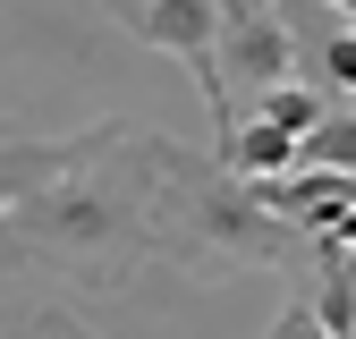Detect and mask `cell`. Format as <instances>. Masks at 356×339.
<instances>
[{"label": "cell", "mask_w": 356, "mask_h": 339, "mask_svg": "<svg viewBox=\"0 0 356 339\" xmlns=\"http://www.w3.org/2000/svg\"><path fill=\"white\" fill-rule=\"evenodd\" d=\"M153 254H170L195 280H229V272H289L314 254V238L297 221H280V212H263L254 179H238L229 161L161 136V153H153Z\"/></svg>", "instance_id": "7a4b0ae2"}, {"label": "cell", "mask_w": 356, "mask_h": 339, "mask_svg": "<svg viewBox=\"0 0 356 339\" xmlns=\"http://www.w3.org/2000/svg\"><path fill=\"white\" fill-rule=\"evenodd\" d=\"M263 339H331V331L314 322V306H305V297H289V306L272 314V331H263Z\"/></svg>", "instance_id": "ba28073f"}, {"label": "cell", "mask_w": 356, "mask_h": 339, "mask_svg": "<svg viewBox=\"0 0 356 339\" xmlns=\"http://www.w3.org/2000/svg\"><path fill=\"white\" fill-rule=\"evenodd\" d=\"M314 85L323 94H356V26H331L314 42Z\"/></svg>", "instance_id": "52a82bcc"}, {"label": "cell", "mask_w": 356, "mask_h": 339, "mask_svg": "<svg viewBox=\"0 0 356 339\" xmlns=\"http://www.w3.org/2000/svg\"><path fill=\"white\" fill-rule=\"evenodd\" d=\"M297 170H356V110H331L297 136Z\"/></svg>", "instance_id": "5b68a950"}, {"label": "cell", "mask_w": 356, "mask_h": 339, "mask_svg": "<svg viewBox=\"0 0 356 339\" xmlns=\"http://www.w3.org/2000/svg\"><path fill=\"white\" fill-rule=\"evenodd\" d=\"M212 161H229L238 179H280V170H297V136L272 119H238L229 136L212 144Z\"/></svg>", "instance_id": "277c9868"}, {"label": "cell", "mask_w": 356, "mask_h": 339, "mask_svg": "<svg viewBox=\"0 0 356 339\" xmlns=\"http://www.w3.org/2000/svg\"><path fill=\"white\" fill-rule=\"evenodd\" d=\"M323 85H297V76H280V85H263L254 94V119H272V127H289V136H305V127L323 119Z\"/></svg>", "instance_id": "8992f818"}, {"label": "cell", "mask_w": 356, "mask_h": 339, "mask_svg": "<svg viewBox=\"0 0 356 339\" xmlns=\"http://www.w3.org/2000/svg\"><path fill=\"white\" fill-rule=\"evenodd\" d=\"M34 339H94V331L68 322V314H34Z\"/></svg>", "instance_id": "9c48e42d"}, {"label": "cell", "mask_w": 356, "mask_h": 339, "mask_svg": "<svg viewBox=\"0 0 356 339\" xmlns=\"http://www.w3.org/2000/svg\"><path fill=\"white\" fill-rule=\"evenodd\" d=\"M102 9H111V17H119V26H127V17H136V9H145V0H102Z\"/></svg>", "instance_id": "30bf717a"}, {"label": "cell", "mask_w": 356, "mask_h": 339, "mask_svg": "<svg viewBox=\"0 0 356 339\" xmlns=\"http://www.w3.org/2000/svg\"><path fill=\"white\" fill-rule=\"evenodd\" d=\"M153 153L161 127L136 119H94L76 136H9L0 272L127 288L136 263H153Z\"/></svg>", "instance_id": "6da1fadb"}, {"label": "cell", "mask_w": 356, "mask_h": 339, "mask_svg": "<svg viewBox=\"0 0 356 339\" xmlns=\"http://www.w3.org/2000/svg\"><path fill=\"white\" fill-rule=\"evenodd\" d=\"M323 9H339V17H348V26H356V0H323Z\"/></svg>", "instance_id": "8fae6325"}, {"label": "cell", "mask_w": 356, "mask_h": 339, "mask_svg": "<svg viewBox=\"0 0 356 339\" xmlns=\"http://www.w3.org/2000/svg\"><path fill=\"white\" fill-rule=\"evenodd\" d=\"M212 68L220 85H238V94L254 102L263 85L297 76V26L272 9V0H220V26H212ZM229 94V102H238Z\"/></svg>", "instance_id": "3957f363"}]
</instances>
